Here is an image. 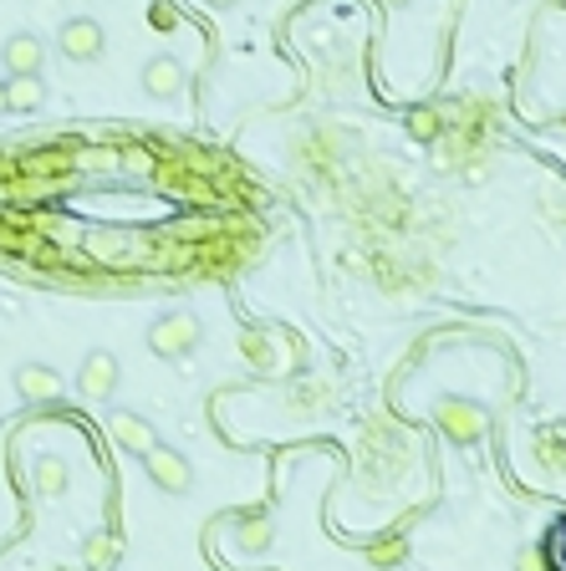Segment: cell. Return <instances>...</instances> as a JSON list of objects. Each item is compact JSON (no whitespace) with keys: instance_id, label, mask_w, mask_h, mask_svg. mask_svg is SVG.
<instances>
[{"instance_id":"6da1fadb","label":"cell","mask_w":566,"mask_h":571,"mask_svg":"<svg viewBox=\"0 0 566 571\" xmlns=\"http://www.w3.org/2000/svg\"><path fill=\"white\" fill-rule=\"evenodd\" d=\"M433 423H439V429L450 434V444H460V449H469V444H480V439L490 434V414H485L480 404H469V398H439Z\"/></svg>"},{"instance_id":"7a4b0ae2","label":"cell","mask_w":566,"mask_h":571,"mask_svg":"<svg viewBox=\"0 0 566 571\" xmlns=\"http://www.w3.org/2000/svg\"><path fill=\"white\" fill-rule=\"evenodd\" d=\"M200 337H204V327L194 312H164V317L149 327V347L159 357H189L200 347Z\"/></svg>"},{"instance_id":"3957f363","label":"cell","mask_w":566,"mask_h":571,"mask_svg":"<svg viewBox=\"0 0 566 571\" xmlns=\"http://www.w3.org/2000/svg\"><path fill=\"white\" fill-rule=\"evenodd\" d=\"M143 470H149V480L164 490V495H189V490H194V465H189L179 449H164V444L149 449L143 454Z\"/></svg>"},{"instance_id":"277c9868","label":"cell","mask_w":566,"mask_h":571,"mask_svg":"<svg viewBox=\"0 0 566 571\" xmlns=\"http://www.w3.org/2000/svg\"><path fill=\"white\" fill-rule=\"evenodd\" d=\"M102 26L92 16H72L62 21V31H56V51L67 56V62H98L102 56Z\"/></svg>"},{"instance_id":"5b68a950","label":"cell","mask_w":566,"mask_h":571,"mask_svg":"<svg viewBox=\"0 0 566 571\" xmlns=\"http://www.w3.org/2000/svg\"><path fill=\"white\" fill-rule=\"evenodd\" d=\"M117 378H123V368H117L113 353H87L83 372H77V388H83V398H92V404H108L117 393Z\"/></svg>"},{"instance_id":"8992f818","label":"cell","mask_w":566,"mask_h":571,"mask_svg":"<svg viewBox=\"0 0 566 571\" xmlns=\"http://www.w3.org/2000/svg\"><path fill=\"white\" fill-rule=\"evenodd\" d=\"M0 62L11 77H41V62H47V47H41V36L32 31H16L5 47H0Z\"/></svg>"},{"instance_id":"52a82bcc","label":"cell","mask_w":566,"mask_h":571,"mask_svg":"<svg viewBox=\"0 0 566 571\" xmlns=\"http://www.w3.org/2000/svg\"><path fill=\"white\" fill-rule=\"evenodd\" d=\"M235 347H240V357H246L250 368H261V372L281 368V337L271 332V327H246V332L235 337Z\"/></svg>"},{"instance_id":"ba28073f","label":"cell","mask_w":566,"mask_h":571,"mask_svg":"<svg viewBox=\"0 0 566 571\" xmlns=\"http://www.w3.org/2000/svg\"><path fill=\"white\" fill-rule=\"evenodd\" d=\"M32 490L36 495H47V500L67 495L72 490V465L62 459V454H36L32 459Z\"/></svg>"},{"instance_id":"9c48e42d","label":"cell","mask_w":566,"mask_h":571,"mask_svg":"<svg viewBox=\"0 0 566 571\" xmlns=\"http://www.w3.org/2000/svg\"><path fill=\"white\" fill-rule=\"evenodd\" d=\"M16 393L26 404H51L62 393V378L47 368V363H21L16 368Z\"/></svg>"},{"instance_id":"30bf717a","label":"cell","mask_w":566,"mask_h":571,"mask_svg":"<svg viewBox=\"0 0 566 571\" xmlns=\"http://www.w3.org/2000/svg\"><path fill=\"white\" fill-rule=\"evenodd\" d=\"M143 92H149V98H179L184 92L179 56H149V67H143Z\"/></svg>"},{"instance_id":"8fae6325","label":"cell","mask_w":566,"mask_h":571,"mask_svg":"<svg viewBox=\"0 0 566 571\" xmlns=\"http://www.w3.org/2000/svg\"><path fill=\"white\" fill-rule=\"evenodd\" d=\"M113 439L123 444L128 454H143L149 449H159V434H153V423L149 419H138V414H113Z\"/></svg>"},{"instance_id":"7c38bea8","label":"cell","mask_w":566,"mask_h":571,"mask_svg":"<svg viewBox=\"0 0 566 571\" xmlns=\"http://www.w3.org/2000/svg\"><path fill=\"white\" fill-rule=\"evenodd\" d=\"M408 561V536H403V525L399 531H383L378 541H367V567H378V571H393Z\"/></svg>"},{"instance_id":"4fadbf2b","label":"cell","mask_w":566,"mask_h":571,"mask_svg":"<svg viewBox=\"0 0 566 571\" xmlns=\"http://www.w3.org/2000/svg\"><path fill=\"white\" fill-rule=\"evenodd\" d=\"M531 449H536V459H541L551 474H566V423H551V429H541Z\"/></svg>"},{"instance_id":"5bb4252c","label":"cell","mask_w":566,"mask_h":571,"mask_svg":"<svg viewBox=\"0 0 566 571\" xmlns=\"http://www.w3.org/2000/svg\"><path fill=\"white\" fill-rule=\"evenodd\" d=\"M117 551H123V541H117L113 531H92V536L83 541V567L87 571H113Z\"/></svg>"},{"instance_id":"9a60e30c","label":"cell","mask_w":566,"mask_h":571,"mask_svg":"<svg viewBox=\"0 0 566 571\" xmlns=\"http://www.w3.org/2000/svg\"><path fill=\"white\" fill-rule=\"evenodd\" d=\"M41 102H47V83H41V77H11V83H5V107L36 113Z\"/></svg>"},{"instance_id":"2e32d148","label":"cell","mask_w":566,"mask_h":571,"mask_svg":"<svg viewBox=\"0 0 566 571\" xmlns=\"http://www.w3.org/2000/svg\"><path fill=\"white\" fill-rule=\"evenodd\" d=\"M408 138H418V143H439V138H444V113L429 107V102L414 107V113H408Z\"/></svg>"},{"instance_id":"e0dca14e","label":"cell","mask_w":566,"mask_h":571,"mask_svg":"<svg viewBox=\"0 0 566 571\" xmlns=\"http://www.w3.org/2000/svg\"><path fill=\"white\" fill-rule=\"evenodd\" d=\"M235 541H240V551H250V556L266 551V546H271V521H266V516H250V521H240V536H235Z\"/></svg>"},{"instance_id":"ac0fdd59","label":"cell","mask_w":566,"mask_h":571,"mask_svg":"<svg viewBox=\"0 0 566 571\" xmlns=\"http://www.w3.org/2000/svg\"><path fill=\"white\" fill-rule=\"evenodd\" d=\"M541 215H546L551 230L566 236V189H541Z\"/></svg>"},{"instance_id":"d6986e66","label":"cell","mask_w":566,"mask_h":571,"mask_svg":"<svg viewBox=\"0 0 566 571\" xmlns=\"http://www.w3.org/2000/svg\"><path fill=\"white\" fill-rule=\"evenodd\" d=\"M511 571H551L546 567V551H541V546H520L516 561H511Z\"/></svg>"},{"instance_id":"ffe728a7","label":"cell","mask_w":566,"mask_h":571,"mask_svg":"<svg viewBox=\"0 0 566 571\" xmlns=\"http://www.w3.org/2000/svg\"><path fill=\"white\" fill-rule=\"evenodd\" d=\"M0 107H5V83H0Z\"/></svg>"},{"instance_id":"44dd1931","label":"cell","mask_w":566,"mask_h":571,"mask_svg":"<svg viewBox=\"0 0 566 571\" xmlns=\"http://www.w3.org/2000/svg\"><path fill=\"white\" fill-rule=\"evenodd\" d=\"M210 5H235V0H210Z\"/></svg>"},{"instance_id":"7402d4cb","label":"cell","mask_w":566,"mask_h":571,"mask_svg":"<svg viewBox=\"0 0 566 571\" xmlns=\"http://www.w3.org/2000/svg\"><path fill=\"white\" fill-rule=\"evenodd\" d=\"M388 5H408V0H388Z\"/></svg>"}]
</instances>
